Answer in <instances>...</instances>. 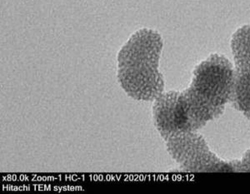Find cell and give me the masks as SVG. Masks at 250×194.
<instances>
[{"label":"cell","mask_w":250,"mask_h":194,"mask_svg":"<svg viewBox=\"0 0 250 194\" xmlns=\"http://www.w3.org/2000/svg\"><path fill=\"white\" fill-rule=\"evenodd\" d=\"M234 68L225 55L212 54L193 70L188 88L164 92L154 101V125L164 139L196 132L216 119L232 100Z\"/></svg>","instance_id":"obj_1"},{"label":"cell","mask_w":250,"mask_h":194,"mask_svg":"<svg viewBox=\"0 0 250 194\" xmlns=\"http://www.w3.org/2000/svg\"><path fill=\"white\" fill-rule=\"evenodd\" d=\"M163 39L154 29H141L132 35L118 55V79L127 95L140 101H154L164 93L159 71Z\"/></svg>","instance_id":"obj_2"},{"label":"cell","mask_w":250,"mask_h":194,"mask_svg":"<svg viewBox=\"0 0 250 194\" xmlns=\"http://www.w3.org/2000/svg\"><path fill=\"white\" fill-rule=\"evenodd\" d=\"M168 154L180 169L188 173H241L240 159H222L211 151L202 135L181 132L165 140Z\"/></svg>","instance_id":"obj_3"},{"label":"cell","mask_w":250,"mask_h":194,"mask_svg":"<svg viewBox=\"0 0 250 194\" xmlns=\"http://www.w3.org/2000/svg\"><path fill=\"white\" fill-rule=\"evenodd\" d=\"M234 62L232 102L250 121V25L236 30L231 39Z\"/></svg>","instance_id":"obj_4"},{"label":"cell","mask_w":250,"mask_h":194,"mask_svg":"<svg viewBox=\"0 0 250 194\" xmlns=\"http://www.w3.org/2000/svg\"><path fill=\"white\" fill-rule=\"evenodd\" d=\"M241 173H250V149L245 152L240 159Z\"/></svg>","instance_id":"obj_5"}]
</instances>
